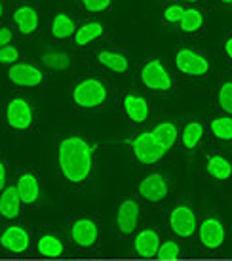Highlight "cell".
Wrapping results in <instances>:
<instances>
[{"label": "cell", "instance_id": "obj_41", "mask_svg": "<svg viewBox=\"0 0 232 261\" xmlns=\"http://www.w3.org/2000/svg\"><path fill=\"white\" fill-rule=\"evenodd\" d=\"M153 2H160V4H162V2H166V0H153Z\"/></svg>", "mask_w": 232, "mask_h": 261}, {"label": "cell", "instance_id": "obj_19", "mask_svg": "<svg viewBox=\"0 0 232 261\" xmlns=\"http://www.w3.org/2000/svg\"><path fill=\"white\" fill-rule=\"evenodd\" d=\"M206 136V124L198 118H190L179 128V143L187 152H194Z\"/></svg>", "mask_w": 232, "mask_h": 261}, {"label": "cell", "instance_id": "obj_7", "mask_svg": "<svg viewBox=\"0 0 232 261\" xmlns=\"http://www.w3.org/2000/svg\"><path fill=\"white\" fill-rule=\"evenodd\" d=\"M82 17L76 12V8L71 10V8H57L50 14L46 15V38L50 42L55 44H65L71 42L76 35V29H78Z\"/></svg>", "mask_w": 232, "mask_h": 261}, {"label": "cell", "instance_id": "obj_26", "mask_svg": "<svg viewBox=\"0 0 232 261\" xmlns=\"http://www.w3.org/2000/svg\"><path fill=\"white\" fill-rule=\"evenodd\" d=\"M133 246L141 257H154L158 254L160 248V237L154 229H143L139 232L135 240H133Z\"/></svg>", "mask_w": 232, "mask_h": 261}, {"label": "cell", "instance_id": "obj_36", "mask_svg": "<svg viewBox=\"0 0 232 261\" xmlns=\"http://www.w3.org/2000/svg\"><path fill=\"white\" fill-rule=\"evenodd\" d=\"M175 2H181L185 6H210L213 8L211 0H175Z\"/></svg>", "mask_w": 232, "mask_h": 261}, {"label": "cell", "instance_id": "obj_5", "mask_svg": "<svg viewBox=\"0 0 232 261\" xmlns=\"http://www.w3.org/2000/svg\"><path fill=\"white\" fill-rule=\"evenodd\" d=\"M139 84L145 92L154 95H169L175 90V79L171 73V67L167 65L164 58L153 56L143 59L137 67Z\"/></svg>", "mask_w": 232, "mask_h": 261}, {"label": "cell", "instance_id": "obj_11", "mask_svg": "<svg viewBox=\"0 0 232 261\" xmlns=\"http://www.w3.org/2000/svg\"><path fill=\"white\" fill-rule=\"evenodd\" d=\"M120 111L126 116V120L135 126L149 124L153 116V105L149 101V97L135 90H126L120 94Z\"/></svg>", "mask_w": 232, "mask_h": 261}, {"label": "cell", "instance_id": "obj_9", "mask_svg": "<svg viewBox=\"0 0 232 261\" xmlns=\"http://www.w3.org/2000/svg\"><path fill=\"white\" fill-rule=\"evenodd\" d=\"M46 69L33 59H21L14 65L6 67V82L17 90H37L46 84Z\"/></svg>", "mask_w": 232, "mask_h": 261}, {"label": "cell", "instance_id": "obj_24", "mask_svg": "<svg viewBox=\"0 0 232 261\" xmlns=\"http://www.w3.org/2000/svg\"><path fill=\"white\" fill-rule=\"evenodd\" d=\"M80 17H105L114 12L116 0H74Z\"/></svg>", "mask_w": 232, "mask_h": 261}, {"label": "cell", "instance_id": "obj_2", "mask_svg": "<svg viewBox=\"0 0 232 261\" xmlns=\"http://www.w3.org/2000/svg\"><path fill=\"white\" fill-rule=\"evenodd\" d=\"M110 99V88L101 74H84L74 80L71 88V101L82 113L101 111Z\"/></svg>", "mask_w": 232, "mask_h": 261}, {"label": "cell", "instance_id": "obj_1", "mask_svg": "<svg viewBox=\"0 0 232 261\" xmlns=\"http://www.w3.org/2000/svg\"><path fill=\"white\" fill-rule=\"evenodd\" d=\"M59 172L69 183L82 185L90 179L95 164L94 143L82 134H69L59 139L55 149Z\"/></svg>", "mask_w": 232, "mask_h": 261}, {"label": "cell", "instance_id": "obj_32", "mask_svg": "<svg viewBox=\"0 0 232 261\" xmlns=\"http://www.w3.org/2000/svg\"><path fill=\"white\" fill-rule=\"evenodd\" d=\"M23 58V50L19 44H10V46H4V48H0V65L2 67H10L17 63V61H21Z\"/></svg>", "mask_w": 232, "mask_h": 261}, {"label": "cell", "instance_id": "obj_16", "mask_svg": "<svg viewBox=\"0 0 232 261\" xmlns=\"http://www.w3.org/2000/svg\"><path fill=\"white\" fill-rule=\"evenodd\" d=\"M198 239L202 242L204 248L208 250H217L223 246V242L226 239V229L225 225L221 223L217 218H206L202 219V223L198 225Z\"/></svg>", "mask_w": 232, "mask_h": 261}, {"label": "cell", "instance_id": "obj_15", "mask_svg": "<svg viewBox=\"0 0 232 261\" xmlns=\"http://www.w3.org/2000/svg\"><path fill=\"white\" fill-rule=\"evenodd\" d=\"M169 227L179 239H190L196 232V214L192 208L179 204L169 214Z\"/></svg>", "mask_w": 232, "mask_h": 261}, {"label": "cell", "instance_id": "obj_8", "mask_svg": "<svg viewBox=\"0 0 232 261\" xmlns=\"http://www.w3.org/2000/svg\"><path fill=\"white\" fill-rule=\"evenodd\" d=\"M110 35L109 23L101 19V17H82L76 35L71 40V48L73 51H94L99 48L101 44L107 42Z\"/></svg>", "mask_w": 232, "mask_h": 261}, {"label": "cell", "instance_id": "obj_18", "mask_svg": "<svg viewBox=\"0 0 232 261\" xmlns=\"http://www.w3.org/2000/svg\"><path fill=\"white\" fill-rule=\"evenodd\" d=\"M137 191L141 198H145L149 202H160L167 196V191H169V185H167V179L162 174H147L137 185Z\"/></svg>", "mask_w": 232, "mask_h": 261}, {"label": "cell", "instance_id": "obj_13", "mask_svg": "<svg viewBox=\"0 0 232 261\" xmlns=\"http://www.w3.org/2000/svg\"><path fill=\"white\" fill-rule=\"evenodd\" d=\"M131 152L141 164H156L167 156V151L153 138V134L149 130L139 132L137 136L131 139Z\"/></svg>", "mask_w": 232, "mask_h": 261}, {"label": "cell", "instance_id": "obj_6", "mask_svg": "<svg viewBox=\"0 0 232 261\" xmlns=\"http://www.w3.org/2000/svg\"><path fill=\"white\" fill-rule=\"evenodd\" d=\"M92 59L101 71L114 74V76H128L135 71V65H137L135 58L126 48L107 46V44H101L99 48H95Z\"/></svg>", "mask_w": 232, "mask_h": 261}, {"label": "cell", "instance_id": "obj_28", "mask_svg": "<svg viewBox=\"0 0 232 261\" xmlns=\"http://www.w3.org/2000/svg\"><path fill=\"white\" fill-rule=\"evenodd\" d=\"M208 130H210V136L215 141L223 143V145H228V143H232V116H213L208 122Z\"/></svg>", "mask_w": 232, "mask_h": 261}, {"label": "cell", "instance_id": "obj_31", "mask_svg": "<svg viewBox=\"0 0 232 261\" xmlns=\"http://www.w3.org/2000/svg\"><path fill=\"white\" fill-rule=\"evenodd\" d=\"M37 250L38 254L46 255V257H59V255L63 254V242L57 239V237H53V234H44L40 237L37 242Z\"/></svg>", "mask_w": 232, "mask_h": 261}, {"label": "cell", "instance_id": "obj_34", "mask_svg": "<svg viewBox=\"0 0 232 261\" xmlns=\"http://www.w3.org/2000/svg\"><path fill=\"white\" fill-rule=\"evenodd\" d=\"M15 40H17V35H15L14 27L8 21L4 23V25H0V48L10 46V44H14Z\"/></svg>", "mask_w": 232, "mask_h": 261}, {"label": "cell", "instance_id": "obj_14", "mask_svg": "<svg viewBox=\"0 0 232 261\" xmlns=\"http://www.w3.org/2000/svg\"><path fill=\"white\" fill-rule=\"evenodd\" d=\"M73 58L74 51L71 46L67 48L65 44H55L48 40L40 48V56L37 61L46 71H67L73 65Z\"/></svg>", "mask_w": 232, "mask_h": 261}, {"label": "cell", "instance_id": "obj_39", "mask_svg": "<svg viewBox=\"0 0 232 261\" xmlns=\"http://www.w3.org/2000/svg\"><path fill=\"white\" fill-rule=\"evenodd\" d=\"M211 4L219 10H232V0H211Z\"/></svg>", "mask_w": 232, "mask_h": 261}, {"label": "cell", "instance_id": "obj_35", "mask_svg": "<svg viewBox=\"0 0 232 261\" xmlns=\"http://www.w3.org/2000/svg\"><path fill=\"white\" fill-rule=\"evenodd\" d=\"M221 50H223L225 59L232 65V38L228 35H223V38H221Z\"/></svg>", "mask_w": 232, "mask_h": 261}, {"label": "cell", "instance_id": "obj_20", "mask_svg": "<svg viewBox=\"0 0 232 261\" xmlns=\"http://www.w3.org/2000/svg\"><path fill=\"white\" fill-rule=\"evenodd\" d=\"M139 223V204L133 198H124L116 212V225L120 234H131Z\"/></svg>", "mask_w": 232, "mask_h": 261}, {"label": "cell", "instance_id": "obj_37", "mask_svg": "<svg viewBox=\"0 0 232 261\" xmlns=\"http://www.w3.org/2000/svg\"><path fill=\"white\" fill-rule=\"evenodd\" d=\"M8 8H10V0H0V25L8 21Z\"/></svg>", "mask_w": 232, "mask_h": 261}, {"label": "cell", "instance_id": "obj_25", "mask_svg": "<svg viewBox=\"0 0 232 261\" xmlns=\"http://www.w3.org/2000/svg\"><path fill=\"white\" fill-rule=\"evenodd\" d=\"M206 170L215 181H226L232 177V160L223 152H211L206 159Z\"/></svg>", "mask_w": 232, "mask_h": 261}, {"label": "cell", "instance_id": "obj_27", "mask_svg": "<svg viewBox=\"0 0 232 261\" xmlns=\"http://www.w3.org/2000/svg\"><path fill=\"white\" fill-rule=\"evenodd\" d=\"M21 210V198L15 185L4 187V191L0 193V216L6 219H15L19 216Z\"/></svg>", "mask_w": 232, "mask_h": 261}, {"label": "cell", "instance_id": "obj_22", "mask_svg": "<svg viewBox=\"0 0 232 261\" xmlns=\"http://www.w3.org/2000/svg\"><path fill=\"white\" fill-rule=\"evenodd\" d=\"M179 128H181V126L177 122H173V120H160V122L154 124L149 132L153 134V138L158 141L160 145L169 152L177 143H179Z\"/></svg>", "mask_w": 232, "mask_h": 261}, {"label": "cell", "instance_id": "obj_29", "mask_svg": "<svg viewBox=\"0 0 232 261\" xmlns=\"http://www.w3.org/2000/svg\"><path fill=\"white\" fill-rule=\"evenodd\" d=\"M187 12V6L181 4V2H175V0H166L162 2V10H160V17H162V23L166 27H171L175 29L179 21L183 19V15Z\"/></svg>", "mask_w": 232, "mask_h": 261}, {"label": "cell", "instance_id": "obj_40", "mask_svg": "<svg viewBox=\"0 0 232 261\" xmlns=\"http://www.w3.org/2000/svg\"><path fill=\"white\" fill-rule=\"evenodd\" d=\"M225 35H228V37L232 38V25H230V27H228V29L225 31Z\"/></svg>", "mask_w": 232, "mask_h": 261}, {"label": "cell", "instance_id": "obj_3", "mask_svg": "<svg viewBox=\"0 0 232 261\" xmlns=\"http://www.w3.org/2000/svg\"><path fill=\"white\" fill-rule=\"evenodd\" d=\"M8 23L14 27L17 38L29 40L46 29V15L35 0H10Z\"/></svg>", "mask_w": 232, "mask_h": 261}, {"label": "cell", "instance_id": "obj_30", "mask_svg": "<svg viewBox=\"0 0 232 261\" xmlns=\"http://www.w3.org/2000/svg\"><path fill=\"white\" fill-rule=\"evenodd\" d=\"M215 103H217L221 115L232 116V79L221 80L217 92H215Z\"/></svg>", "mask_w": 232, "mask_h": 261}, {"label": "cell", "instance_id": "obj_17", "mask_svg": "<svg viewBox=\"0 0 232 261\" xmlns=\"http://www.w3.org/2000/svg\"><path fill=\"white\" fill-rule=\"evenodd\" d=\"M31 234L21 225H10L0 234V246L12 254H23L29 250Z\"/></svg>", "mask_w": 232, "mask_h": 261}, {"label": "cell", "instance_id": "obj_12", "mask_svg": "<svg viewBox=\"0 0 232 261\" xmlns=\"http://www.w3.org/2000/svg\"><path fill=\"white\" fill-rule=\"evenodd\" d=\"M211 10L213 8L210 6H187V12L183 15V19L175 27L179 37L187 38L190 42L202 38L204 33H206V27H208V14Z\"/></svg>", "mask_w": 232, "mask_h": 261}, {"label": "cell", "instance_id": "obj_10", "mask_svg": "<svg viewBox=\"0 0 232 261\" xmlns=\"http://www.w3.org/2000/svg\"><path fill=\"white\" fill-rule=\"evenodd\" d=\"M4 124L12 132L17 134H27L35 128L37 122V113L33 103L25 97V95H12L6 103H4Z\"/></svg>", "mask_w": 232, "mask_h": 261}, {"label": "cell", "instance_id": "obj_33", "mask_svg": "<svg viewBox=\"0 0 232 261\" xmlns=\"http://www.w3.org/2000/svg\"><path fill=\"white\" fill-rule=\"evenodd\" d=\"M181 254V248H179V244L177 242H173V240H167V242H164V244H160L158 248V257L160 259H177V255Z\"/></svg>", "mask_w": 232, "mask_h": 261}, {"label": "cell", "instance_id": "obj_23", "mask_svg": "<svg viewBox=\"0 0 232 261\" xmlns=\"http://www.w3.org/2000/svg\"><path fill=\"white\" fill-rule=\"evenodd\" d=\"M15 189L19 193L21 204H25V206H33L38 200V196H40V183H38V177L35 172H23V174H19Z\"/></svg>", "mask_w": 232, "mask_h": 261}, {"label": "cell", "instance_id": "obj_4", "mask_svg": "<svg viewBox=\"0 0 232 261\" xmlns=\"http://www.w3.org/2000/svg\"><path fill=\"white\" fill-rule=\"evenodd\" d=\"M215 61L208 50L194 42L183 44L173 56V69L185 80H204L213 73Z\"/></svg>", "mask_w": 232, "mask_h": 261}, {"label": "cell", "instance_id": "obj_21", "mask_svg": "<svg viewBox=\"0 0 232 261\" xmlns=\"http://www.w3.org/2000/svg\"><path fill=\"white\" fill-rule=\"evenodd\" d=\"M71 237H73L74 244L80 248H90L95 244V240L99 237V227L94 219L80 218L76 219L71 227Z\"/></svg>", "mask_w": 232, "mask_h": 261}, {"label": "cell", "instance_id": "obj_38", "mask_svg": "<svg viewBox=\"0 0 232 261\" xmlns=\"http://www.w3.org/2000/svg\"><path fill=\"white\" fill-rule=\"evenodd\" d=\"M6 175H8L6 162L0 159V193L4 191V187H6Z\"/></svg>", "mask_w": 232, "mask_h": 261}]
</instances>
